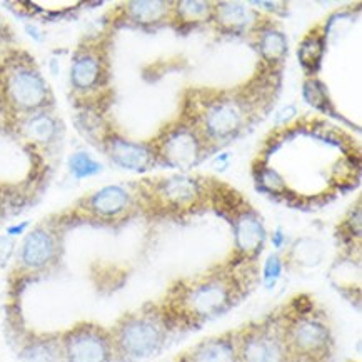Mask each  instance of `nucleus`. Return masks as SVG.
Returning <instances> with one entry per match:
<instances>
[{
    "label": "nucleus",
    "mask_w": 362,
    "mask_h": 362,
    "mask_svg": "<svg viewBox=\"0 0 362 362\" xmlns=\"http://www.w3.org/2000/svg\"><path fill=\"white\" fill-rule=\"evenodd\" d=\"M129 202H131V197L127 190L119 185H109V187L97 190L89 199V209L100 217H114L124 212Z\"/></svg>",
    "instance_id": "12"
},
{
    "label": "nucleus",
    "mask_w": 362,
    "mask_h": 362,
    "mask_svg": "<svg viewBox=\"0 0 362 362\" xmlns=\"http://www.w3.org/2000/svg\"><path fill=\"white\" fill-rule=\"evenodd\" d=\"M227 162H229V154H222V157H217V159L214 160V165L221 164V167H226Z\"/></svg>",
    "instance_id": "27"
},
{
    "label": "nucleus",
    "mask_w": 362,
    "mask_h": 362,
    "mask_svg": "<svg viewBox=\"0 0 362 362\" xmlns=\"http://www.w3.org/2000/svg\"><path fill=\"white\" fill-rule=\"evenodd\" d=\"M291 354L314 357L322 354L331 341V332L321 319L300 315L284 331Z\"/></svg>",
    "instance_id": "6"
},
{
    "label": "nucleus",
    "mask_w": 362,
    "mask_h": 362,
    "mask_svg": "<svg viewBox=\"0 0 362 362\" xmlns=\"http://www.w3.org/2000/svg\"><path fill=\"white\" fill-rule=\"evenodd\" d=\"M266 230L254 214H243L235 221V245L243 254H255L264 245Z\"/></svg>",
    "instance_id": "14"
},
{
    "label": "nucleus",
    "mask_w": 362,
    "mask_h": 362,
    "mask_svg": "<svg viewBox=\"0 0 362 362\" xmlns=\"http://www.w3.org/2000/svg\"><path fill=\"white\" fill-rule=\"evenodd\" d=\"M211 4L207 2H180L177 4V13L187 22H199L209 17L211 13Z\"/></svg>",
    "instance_id": "23"
},
{
    "label": "nucleus",
    "mask_w": 362,
    "mask_h": 362,
    "mask_svg": "<svg viewBox=\"0 0 362 362\" xmlns=\"http://www.w3.org/2000/svg\"><path fill=\"white\" fill-rule=\"evenodd\" d=\"M184 362H239L238 344L229 336L209 339L194 347Z\"/></svg>",
    "instance_id": "11"
},
{
    "label": "nucleus",
    "mask_w": 362,
    "mask_h": 362,
    "mask_svg": "<svg viewBox=\"0 0 362 362\" xmlns=\"http://www.w3.org/2000/svg\"><path fill=\"white\" fill-rule=\"evenodd\" d=\"M57 122L49 114H35L25 120L24 132L32 141L39 144L52 142L57 136Z\"/></svg>",
    "instance_id": "18"
},
{
    "label": "nucleus",
    "mask_w": 362,
    "mask_h": 362,
    "mask_svg": "<svg viewBox=\"0 0 362 362\" xmlns=\"http://www.w3.org/2000/svg\"><path fill=\"white\" fill-rule=\"evenodd\" d=\"M234 297V286L229 279L211 276L199 279L180 292L179 308L192 319H209L229 308Z\"/></svg>",
    "instance_id": "2"
},
{
    "label": "nucleus",
    "mask_w": 362,
    "mask_h": 362,
    "mask_svg": "<svg viewBox=\"0 0 362 362\" xmlns=\"http://www.w3.org/2000/svg\"><path fill=\"white\" fill-rule=\"evenodd\" d=\"M282 240H284V235H282V232L279 230V232H277V234L272 238V243H274V245H276V247H281Z\"/></svg>",
    "instance_id": "28"
},
{
    "label": "nucleus",
    "mask_w": 362,
    "mask_h": 362,
    "mask_svg": "<svg viewBox=\"0 0 362 362\" xmlns=\"http://www.w3.org/2000/svg\"><path fill=\"white\" fill-rule=\"evenodd\" d=\"M107 152L115 164L127 170H147V167L152 164L151 148L142 144L129 142L120 137H110L107 141Z\"/></svg>",
    "instance_id": "10"
},
{
    "label": "nucleus",
    "mask_w": 362,
    "mask_h": 362,
    "mask_svg": "<svg viewBox=\"0 0 362 362\" xmlns=\"http://www.w3.org/2000/svg\"><path fill=\"white\" fill-rule=\"evenodd\" d=\"M57 243L49 230L34 229L25 235L24 243L18 250V262L27 271H42L55 261Z\"/></svg>",
    "instance_id": "8"
},
{
    "label": "nucleus",
    "mask_w": 362,
    "mask_h": 362,
    "mask_svg": "<svg viewBox=\"0 0 362 362\" xmlns=\"http://www.w3.org/2000/svg\"><path fill=\"white\" fill-rule=\"evenodd\" d=\"M102 77V62L99 55L82 52L74 59L71 67V82L77 90L94 89Z\"/></svg>",
    "instance_id": "13"
},
{
    "label": "nucleus",
    "mask_w": 362,
    "mask_h": 362,
    "mask_svg": "<svg viewBox=\"0 0 362 362\" xmlns=\"http://www.w3.org/2000/svg\"><path fill=\"white\" fill-rule=\"evenodd\" d=\"M238 354L239 362H291L284 332L269 326L245 334L238 344Z\"/></svg>",
    "instance_id": "5"
},
{
    "label": "nucleus",
    "mask_w": 362,
    "mask_h": 362,
    "mask_svg": "<svg viewBox=\"0 0 362 362\" xmlns=\"http://www.w3.org/2000/svg\"><path fill=\"white\" fill-rule=\"evenodd\" d=\"M160 196L175 206H185L199 196V185L194 179L175 175L160 184Z\"/></svg>",
    "instance_id": "15"
},
{
    "label": "nucleus",
    "mask_w": 362,
    "mask_h": 362,
    "mask_svg": "<svg viewBox=\"0 0 362 362\" xmlns=\"http://www.w3.org/2000/svg\"><path fill=\"white\" fill-rule=\"evenodd\" d=\"M244 109L235 100H221L207 107L204 114V129L212 139L234 136L244 124Z\"/></svg>",
    "instance_id": "9"
},
{
    "label": "nucleus",
    "mask_w": 362,
    "mask_h": 362,
    "mask_svg": "<svg viewBox=\"0 0 362 362\" xmlns=\"http://www.w3.org/2000/svg\"><path fill=\"white\" fill-rule=\"evenodd\" d=\"M24 362H62L60 339L44 337L27 344L21 352Z\"/></svg>",
    "instance_id": "17"
},
{
    "label": "nucleus",
    "mask_w": 362,
    "mask_h": 362,
    "mask_svg": "<svg viewBox=\"0 0 362 362\" xmlns=\"http://www.w3.org/2000/svg\"><path fill=\"white\" fill-rule=\"evenodd\" d=\"M25 227H27V224H22V226H17V227H11V229H8V234H11V235L21 234V232H24Z\"/></svg>",
    "instance_id": "29"
},
{
    "label": "nucleus",
    "mask_w": 362,
    "mask_h": 362,
    "mask_svg": "<svg viewBox=\"0 0 362 362\" xmlns=\"http://www.w3.org/2000/svg\"><path fill=\"white\" fill-rule=\"evenodd\" d=\"M69 169H71L74 177L86 179L99 174L102 170V165L97 160L92 159L87 152H77V154H74L71 159H69Z\"/></svg>",
    "instance_id": "21"
},
{
    "label": "nucleus",
    "mask_w": 362,
    "mask_h": 362,
    "mask_svg": "<svg viewBox=\"0 0 362 362\" xmlns=\"http://www.w3.org/2000/svg\"><path fill=\"white\" fill-rule=\"evenodd\" d=\"M294 115H296V107L289 105V107H286L284 110H281V112L277 114L276 124H282V122H286V120H291Z\"/></svg>",
    "instance_id": "26"
},
{
    "label": "nucleus",
    "mask_w": 362,
    "mask_h": 362,
    "mask_svg": "<svg viewBox=\"0 0 362 362\" xmlns=\"http://www.w3.org/2000/svg\"><path fill=\"white\" fill-rule=\"evenodd\" d=\"M294 254L299 264L304 266H315V264L321 262L322 259V247L319 243L314 240H303L294 247Z\"/></svg>",
    "instance_id": "22"
},
{
    "label": "nucleus",
    "mask_w": 362,
    "mask_h": 362,
    "mask_svg": "<svg viewBox=\"0 0 362 362\" xmlns=\"http://www.w3.org/2000/svg\"><path fill=\"white\" fill-rule=\"evenodd\" d=\"M262 182H264V185H267L271 190H281L282 187H284L282 179L277 175V173H274V170H264Z\"/></svg>",
    "instance_id": "25"
},
{
    "label": "nucleus",
    "mask_w": 362,
    "mask_h": 362,
    "mask_svg": "<svg viewBox=\"0 0 362 362\" xmlns=\"http://www.w3.org/2000/svg\"><path fill=\"white\" fill-rule=\"evenodd\" d=\"M214 11L217 21L224 27H229V29L234 30L245 29V27L252 25L255 22L254 11L247 6H244V4L222 2L217 4Z\"/></svg>",
    "instance_id": "16"
},
{
    "label": "nucleus",
    "mask_w": 362,
    "mask_h": 362,
    "mask_svg": "<svg viewBox=\"0 0 362 362\" xmlns=\"http://www.w3.org/2000/svg\"><path fill=\"white\" fill-rule=\"evenodd\" d=\"M282 274V261L279 255H271L264 264V284L267 289H272L276 286V282L279 281Z\"/></svg>",
    "instance_id": "24"
},
{
    "label": "nucleus",
    "mask_w": 362,
    "mask_h": 362,
    "mask_svg": "<svg viewBox=\"0 0 362 362\" xmlns=\"http://www.w3.org/2000/svg\"><path fill=\"white\" fill-rule=\"evenodd\" d=\"M259 47H261V52L267 60H277L286 54L287 40L282 32L269 29L262 32L261 40H259Z\"/></svg>",
    "instance_id": "20"
},
{
    "label": "nucleus",
    "mask_w": 362,
    "mask_h": 362,
    "mask_svg": "<svg viewBox=\"0 0 362 362\" xmlns=\"http://www.w3.org/2000/svg\"><path fill=\"white\" fill-rule=\"evenodd\" d=\"M160 154L167 164L179 169H190L201 157V141L196 132L187 127L173 129L160 144Z\"/></svg>",
    "instance_id": "7"
},
{
    "label": "nucleus",
    "mask_w": 362,
    "mask_h": 362,
    "mask_svg": "<svg viewBox=\"0 0 362 362\" xmlns=\"http://www.w3.org/2000/svg\"><path fill=\"white\" fill-rule=\"evenodd\" d=\"M165 2H131L129 13L139 24H154L167 13Z\"/></svg>",
    "instance_id": "19"
},
{
    "label": "nucleus",
    "mask_w": 362,
    "mask_h": 362,
    "mask_svg": "<svg viewBox=\"0 0 362 362\" xmlns=\"http://www.w3.org/2000/svg\"><path fill=\"white\" fill-rule=\"evenodd\" d=\"M0 30H2V24H0Z\"/></svg>",
    "instance_id": "30"
},
{
    "label": "nucleus",
    "mask_w": 362,
    "mask_h": 362,
    "mask_svg": "<svg viewBox=\"0 0 362 362\" xmlns=\"http://www.w3.org/2000/svg\"><path fill=\"white\" fill-rule=\"evenodd\" d=\"M62 362H112V337L94 324H81L60 337Z\"/></svg>",
    "instance_id": "3"
},
{
    "label": "nucleus",
    "mask_w": 362,
    "mask_h": 362,
    "mask_svg": "<svg viewBox=\"0 0 362 362\" xmlns=\"http://www.w3.org/2000/svg\"><path fill=\"white\" fill-rule=\"evenodd\" d=\"M6 95L18 110H39L47 104L49 87L39 72L27 64H17L6 76Z\"/></svg>",
    "instance_id": "4"
},
{
    "label": "nucleus",
    "mask_w": 362,
    "mask_h": 362,
    "mask_svg": "<svg viewBox=\"0 0 362 362\" xmlns=\"http://www.w3.org/2000/svg\"><path fill=\"white\" fill-rule=\"evenodd\" d=\"M110 337L115 356L125 361H146L164 347L167 326L157 314H132L115 326Z\"/></svg>",
    "instance_id": "1"
}]
</instances>
